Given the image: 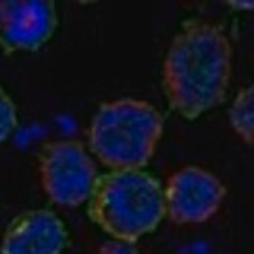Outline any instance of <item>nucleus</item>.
I'll use <instances>...</instances> for the list:
<instances>
[{"label":"nucleus","instance_id":"1","mask_svg":"<svg viewBox=\"0 0 254 254\" xmlns=\"http://www.w3.org/2000/svg\"><path fill=\"white\" fill-rule=\"evenodd\" d=\"M232 44L225 30L188 18L174 37L163 64V88L170 108L195 120L226 100L232 78Z\"/></svg>","mask_w":254,"mask_h":254},{"label":"nucleus","instance_id":"2","mask_svg":"<svg viewBox=\"0 0 254 254\" xmlns=\"http://www.w3.org/2000/svg\"><path fill=\"white\" fill-rule=\"evenodd\" d=\"M86 213L115 240L136 243L165 218L164 190L143 170H112L96 178Z\"/></svg>","mask_w":254,"mask_h":254},{"label":"nucleus","instance_id":"3","mask_svg":"<svg viewBox=\"0 0 254 254\" xmlns=\"http://www.w3.org/2000/svg\"><path fill=\"white\" fill-rule=\"evenodd\" d=\"M163 130V115L154 105L126 98L100 105L88 143L110 170H141L153 158Z\"/></svg>","mask_w":254,"mask_h":254},{"label":"nucleus","instance_id":"4","mask_svg":"<svg viewBox=\"0 0 254 254\" xmlns=\"http://www.w3.org/2000/svg\"><path fill=\"white\" fill-rule=\"evenodd\" d=\"M43 190L57 205L76 208L88 202L98 168L76 140H58L43 145L38 154Z\"/></svg>","mask_w":254,"mask_h":254},{"label":"nucleus","instance_id":"5","mask_svg":"<svg viewBox=\"0 0 254 254\" xmlns=\"http://www.w3.org/2000/svg\"><path fill=\"white\" fill-rule=\"evenodd\" d=\"M226 193V187L215 174L195 165L184 167L165 185V218L175 225L203 223L218 212Z\"/></svg>","mask_w":254,"mask_h":254},{"label":"nucleus","instance_id":"6","mask_svg":"<svg viewBox=\"0 0 254 254\" xmlns=\"http://www.w3.org/2000/svg\"><path fill=\"white\" fill-rule=\"evenodd\" d=\"M57 26L54 0H0V47L6 54L40 50Z\"/></svg>","mask_w":254,"mask_h":254},{"label":"nucleus","instance_id":"7","mask_svg":"<svg viewBox=\"0 0 254 254\" xmlns=\"http://www.w3.org/2000/svg\"><path fill=\"white\" fill-rule=\"evenodd\" d=\"M68 229L50 209L18 215L4 232L1 254H61L68 246Z\"/></svg>","mask_w":254,"mask_h":254},{"label":"nucleus","instance_id":"8","mask_svg":"<svg viewBox=\"0 0 254 254\" xmlns=\"http://www.w3.org/2000/svg\"><path fill=\"white\" fill-rule=\"evenodd\" d=\"M232 127L247 144L254 141V88L250 85L237 93L229 109Z\"/></svg>","mask_w":254,"mask_h":254},{"label":"nucleus","instance_id":"9","mask_svg":"<svg viewBox=\"0 0 254 254\" xmlns=\"http://www.w3.org/2000/svg\"><path fill=\"white\" fill-rule=\"evenodd\" d=\"M17 127V109L6 91L0 86V143H3Z\"/></svg>","mask_w":254,"mask_h":254},{"label":"nucleus","instance_id":"10","mask_svg":"<svg viewBox=\"0 0 254 254\" xmlns=\"http://www.w3.org/2000/svg\"><path fill=\"white\" fill-rule=\"evenodd\" d=\"M98 254H140V250L133 243L110 240L100 246Z\"/></svg>","mask_w":254,"mask_h":254},{"label":"nucleus","instance_id":"11","mask_svg":"<svg viewBox=\"0 0 254 254\" xmlns=\"http://www.w3.org/2000/svg\"><path fill=\"white\" fill-rule=\"evenodd\" d=\"M227 4H230L235 10H253L254 3L250 0V1H227Z\"/></svg>","mask_w":254,"mask_h":254}]
</instances>
